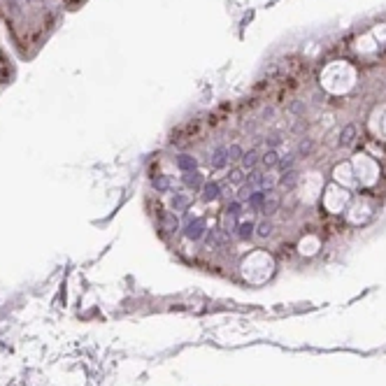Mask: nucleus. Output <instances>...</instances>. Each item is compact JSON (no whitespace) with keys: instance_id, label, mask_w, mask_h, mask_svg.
<instances>
[{"instance_id":"nucleus-1","label":"nucleus","mask_w":386,"mask_h":386,"mask_svg":"<svg viewBox=\"0 0 386 386\" xmlns=\"http://www.w3.org/2000/svg\"><path fill=\"white\" fill-rule=\"evenodd\" d=\"M207 223H205V219H200V217H195V219H189L184 223V228H182V233H184L186 240H191V242H202V237H205V233H207Z\"/></svg>"},{"instance_id":"nucleus-2","label":"nucleus","mask_w":386,"mask_h":386,"mask_svg":"<svg viewBox=\"0 0 386 386\" xmlns=\"http://www.w3.org/2000/svg\"><path fill=\"white\" fill-rule=\"evenodd\" d=\"M230 233H226L223 228H212L205 233V237H202V242H205V247H210V249H219V247H226L230 245Z\"/></svg>"},{"instance_id":"nucleus-3","label":"nucleus","mask_w":386,"mask_h":386,"mask_svg":"<svg viewBox=\"0 0 386 386\" xmlns=\"http://www.w3.org/2000/svg\"><path fill=\"white\" fill-rule=\"evenodd\" d=\"M205 182H207V177L202 175L200 170H193V172H184V175H182V184L193 193H200V189H202Z\"/></svg>"},{"instance_id":"nucleus-4","label":"nucleus","mask_w":386,"mask_h":386,"mask_svg":"<svg viewBox=\"0 0 386 386\" xmlns=\"http://www.w3.org/2000/svg\"><path fill=\"white\" fill-rule=\"evenodd\" d=\"M221 193H223V186H221L217 179H207L200 189V198L205 202H214L221 198Z\"/></svg>"},{"instance_id":"nucleus-5","label":"nucleus","mask_w":386,"mask_h":386,"mask_svg":"<svg viewBox=\"0 0 386 386\" xmlns=\"http://www.w3.org/2000/svg\"><path fill=\"white\" fill-rule=\"evenodd\" d=\"M275 189H254V193L247 198V205L251 212H263V205H265V198L268 193H272Z\"/></svg>"},{"instance_id":"nucleus-6","label":"nucleus","mask_w":386,"mask_h":386,"mask_svg":"<svg viewBox=\"0 0 386 386\" xmlns=\"http://www.w3.org/2000/svg\"><path fill=\"white\" fill-rule=\"evenodd\" d=\"M193 205V200L186 195L184 191H175L170 195V210L172 212H186Z\"/></svg>"},{"instance_id":"nucleus-7","label":"nucleus","mask_w":386,"mask_h":386,"mask_svg":"<svg viewBox=\"0 0 386 386\" xmlns=\"http://www.w3.org/2000/svg\"><path fill=\"white\" fill-rule=\"evenodd\" d=\"M228 147H223V144H219L217 149L212 151V156H210V165L212 170H223V167L228 165Z\"/></svg>"},{"instance_id":"nucleus-8","label":"nucleus","mask_w":386,"mask_h":386,"mask_svg":"<svg viewBox=\"0 0 386 386\" xmlns=\"http://www.w3.org/2000/svg\"><path fill=\"white\" fill-rule=\"evenodd\" d=\"M161 226H163V230H167V233H179L182 230V223H179V217H177L175 212H163L161 214Z\"/></svg>"},{"instance_id":"nucleus-9","label":"nucleus","mask_w":386,"mask_h":386,"mask_svg":"<svg viewBox=\"0 0 386 386\" xmlns=\"http://www.w3.org/2000/svg\"><path fill=\"white\" fill-rule=\"evenodd\" d=\"M175 165L179 172H193V170H198V158L193 154H179L175 158Z\"/></svg>"},{"instance_id":"nucleus-10","label":"nucleus","mask_w":386,"mask_h":386,"mask_svg":"<svg viewBox=\"0 0 386 386\" xmlns=\"http://www.w3.org/2000/svg\"><path fill=\"white\" fill-rule=\"evenodd\" d=\"M298 179H300V172L296 170V167H293V170H286V172H281V175L277 177V186H281V189L291 191V189H296Z\"/></svg>"},{"instance_id":"nucleus-11","label":"nucleus","mask_w":386,"mask_h":386,"mask_svg":"<svg viewBox=\"0 0 386 386\" xmlns=\"http://www.w3.org/2000/svg\"><path fill=\"white\" fill-rule=\"evenodd\" d=\"M356 138H358V126L356 123H347L342 128V133H340V147H351L354 142H356Z\"/></svg>"},{"instance_id":"nucleus-12","label":"nucleus","mask_w":386,"mask_h":386,"mask_svg":"<svg viewBox=\"0 0 386 386\" xmlns=\"http://www.w3.org/2000/svg\"><path fill=\"white\" fill-rule=\"evenodd\" d=\"M256 235V221H240V223H237V228H235V237L237 240H251V237Z\"/></svg>"},{"instance_id":"nucleus-13","label":"nucleus","mask_w":386,"mask_h":386,"mask_svg":"<svg viewBox=\"0 0 386 386\" xmlns=\"http://www.w3.org/2000/svg\"><path fill=\"white\" fill-rule=\"evenodd\" d=\"M242 170L245 172H249V170H256V167L261 165V154H258V149H249V151H245V156H242Z\"/></svg>"},{"instance_id":"nucleus-14","label":"nucleus","mask_w":386,"mask_h":386,"mask_svg":"<svg viewBox=\"0 0 386 386\" xmlns=\"http://www.w3.org/2000/svg\"><path fill=\"white\" fill-rule=\"evenodd\" d=\"M279 205H281V200H279V195L272 191V193H268V198H265V205H263V217H275L277 212H279Z\"/></svg>"},{"instance_id":"nucleus-15","label":"nucleus","mask_w":386,"mask_h":386,"mask_svg":"<svg viewBox=\"0 0 386 386\" xmlns=\"http://www.w3.org/2000/svg\"><path fill=\"white\" fill-rule=\"evenodd\" d=\"M279 151L277 149H265L263 154H261V165L265 167V170H272V167L279 165Z\"/></svg>"},{"instance_id":"nucleus-16","label":"nucleus","mask_w":386,"mask_h":386,"mask_svg":"<svg viewBox=\"0 0 386 386\" xmlns=\"http://www.w3.org/2000/svg\"><path fill=\"white\" fill-rule=\"evenodd\" d=\"M151 186L156 189V193H170L172 191V182L167 175H154L151 177Z\"/></svg>"},{"instance_id":"nucleus-17","label":"nucleus","mask_w":386,"mask_h":386,"mask_svg":"<svg viewBox=\"0 0 386 386\" xmlns=\"http://www.w3.org/2000/svg\"><path fill=\"white\" fill-rule=\"evenodd\" d=\"M226 179H228V184H233V186H242L247 182V172L242 167H230Z\"/></svg>"},{"instance_id":"nucleus-18","label":"nucleus","mask_w":386,"mask_h":386,"mask_svg":"<svg viewBox=\"0 0 386 386\" xmlns=\"http://www.w3.org/2000/svg\"><path fill=\"white\" fill-rule=\"evenodd\" d=\"M272 230H275V226H272V221L265 217V219H261L258 223H256V237H261V240H265V237L272 235Z\"/></svg>"},{"instance_id":"nucleus-19","label":"nucleus","mask_w":386,"mask_h":386,"mask_svg":"<svg viewBox=\"0 0 386 386\" xmlns=\"http://www.w3.org/2000/svg\"><path fill=\"white\" fill-rule=\"evenodd\" d=\"M296 158H298V154L293 151V154H286V156L279 158V172H286V170H293V165H296Z\"/></svg>"},{"instance_id":"nucleus-20","label":"nucleus","mask_w":386,"mask_h":386,"mask_svg":"<svg viewBox=\"0 0 386 386\" xmlns=\"http://www.w3.org/2000/svg\"><path fill=\"white\" fill-rule=\"evenodd\" d=\"M242 210H245V202L242 200H230L228 205H226V214H228V217H240Z\"/></svg>"},{"instance_id":"nucleus-21","label":"nucleus","mask_w":386,"mask_h":386,"mask_svg":"<svg viewBox=\"0 0 386 386\" xmlns=\"http://www.w3.org/2000/svg\"><path fill=\"white\" fill-rule=\"evenodd\" d=\"M251 193H254V186L251 184H242L240 186V189H237V193H235V200H242V202H247V198H249V195H251Z\"/></svg>"},{"instance_id":"nucleus-22","label":"nucleus","mask_w":386,"mask_h":386,"mask_svg":"<svg viewBox=\"0 0 386 386\" xmlns=\"http://www.w3.org/2000/svg\"><path fill=\"white\" fill-rule=\"evenodd\" d=\"M226 151H228V163L230 161H242V156H245V149L240 144H230Z\"/></svg>"},{"instance_id":"nucleus-23","label":"nucleus","mask_w":386,"mask_h":386,"mask_svg":"<svg viewBox=\"0 0 386 386\" xmlns=\"http://www.w3.org/2000/svg\"><path fill=\"white\" fill-rule=\"evenodd\" d=\"M312 149H314V142H312V140H303L298 144V151H296V154H298V156H309Z\"/></svg>"},{"instance_id":"nucleus-24","label":"nucleus","mask_w":386,"mask_h":386,"mask_svg":"<svg viewBox=\"0 0 386 386\" xmlns=\"http://www.w3.org/2000/svg\"><path fill=\"white\" fill-rule=\"evenodd\" d=\"M265 144H268V149H277L281 144V138L279 135H270V138H265Z\"/></svg>"}]
</instances>
